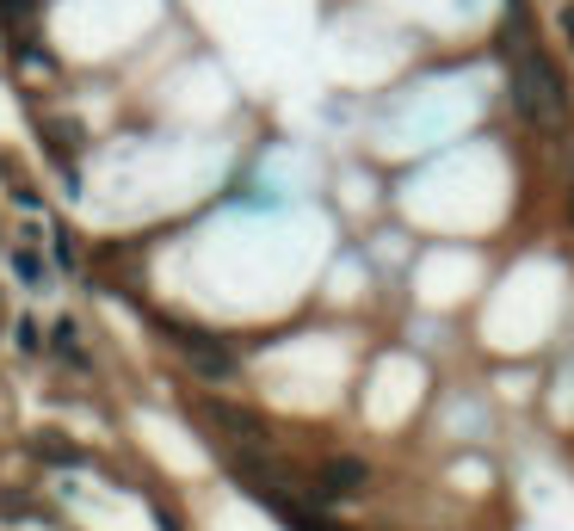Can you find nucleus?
<instances>
[{
    "label": "nucleus",
    "instance_id": "obj_3",
    "mask_svg": "<svg viewBox=\"0 0 574 531\" xmlns=\"http://www.w3.org/2000/svg\"><path fill=\"white\" fill-rule=\"evenodd\" d=\"M155 328H161L179 352H186L192 371H198L204 383H235V377H241V359H235V352H229L217 334H204V328H192V322H173V315H161Z\"/></svg>",
    "mask_w": 574,
    "mask_h": 531
},
{
    "label": "nucleus",
    "instance_id": "obj_2",
    "mask_svg": "<svg viewBox=\"0 0 574 531\" xmlns=\"http://www.w3.org/2000/svg\"><path fill=\"white\" fill-rule=\"evenodd\" d=\"M371 482H377L371 457H358V451H328V457H321V464L303 476V501H315V507L365 501V494H371Z\"/></svg>",
    "mask_w": 574,
    "mask_h": 531
},
{
    "label": "nucleus",
    "instance_id": "obj_8",
    "mask_svg": "<svg viewBox=\"0 0 574 531\" xmlns=\"http://www.w3.org/2000/svg\"><path fill=\"white\" fill-rule=\"evenodd\" d=\"M13 272H19V278H31V285H38V272H44V266H38V254H19V260H13Z\"/></svg>",
    "mask_w": 574,
    "mask_h": 531
},
{
    "label": "nucleus",
    "instance_id": "obj_5",
    "mask_svg": "<svg viewBox=\"0 0 574 531\" xmlns=\"http://www.w3.org/2000/svg\"><path fill=\"white\" fill-rule=\"evenodd\" d=\"M562 210H568V229H574V136H568V161H562Z\"/></svg>",
    "mask_w": 574,
    "mask_h": 531
},
{
    "label": "nucleus",
    "instance_id": "obj_9",
    "mask_svg": "<svg viewBox=\"0 0 574 531\" xmlns=\"http://www.w3.org/2000/svg\"><path fill=\"white\" fill-rule=\"evenodd\" d=\"M562 38H568V50H574V0L562 7Z\"/></svg>",
    "mask_w": 574,
    "mask_h": 531
},
{
    "label": "nucleus",
    "instance_id": "obj_1",
    "mask_svg": "<svg viewBox=\"0 0 574 531\" xmlns=\"http://www.w3.org/2000/svg\"><path fill=\"white\" fill-rule=\"evenodd\" d=\"M513 62V105L537 136H568L574 130V93L562 81V68L550 62V50H537V38H513L507 44Z\"/></svg>",
    "mask_w": 574,
    "mask_h": 531
},
{
    "label": "nucleus",
    "instance_id": "obj_6",
    "mask_svg": "<svg viewBox=\"0 0 574 531\" xmlns=\"http://www.w3.org/2000/svg\"><path fill=\"white\" fill-rule=\"evenodd\" d=\"M50 254H56V266H75V260H81V247H75V235H62V229H56V235H50Z\"/></svg>",
    "mask_w": 574,
    "mask_h": 531
},
{
    "label": "nucleus",
    "instance_id": "obj_7",
    "mask_svg": "<svg viewBox=\"0 0 574 531\" xmlns=\"http://www.w3.org/2000/svg\"><path fill=\"white\" fill-rule=\"evenodd\" d=\"M13 340H19V352H38V346H44V340H38V322H19Z\"/></svg>",
    "mask_w": 574,
    "mask_h": 531
},
{
    "label": "nucleus",
    "instance_id": "obj_4",
    "mask_svg": "<svg viewBox=\"0 0 574 531\" xmlns=\"http://www.w3.org/2000/svg\"><path fill=\"white\" fill-rule=\"evenodd\" d=\"M198 414H204V420H210L217 433H229L235 445H247V451H266V445H272V427H266V414L241 408V402H229V396H198Z\"/></svg>",
    "mask_w": 574,
    "mask_h": 531
}]
</instances>
